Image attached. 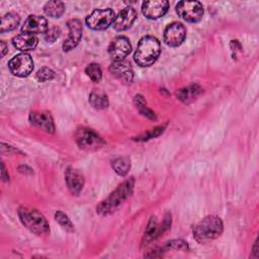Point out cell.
<instances>
[{
  "instance_id": "1",
  "label": "cell",
  "mask_w": 259,
  "mask_h": 259,
  "mask_svg": "<svg viewBox=\"0 0 259 259\" xmlns=\"http://www.w3.org/2000/svg\"><path fill=\"white\" fill-rule=\"evenodd\" d=\"M160 53L161 47L159 40L152 35H146L139 41L134 59L141 67H149L156 62Z\"/></svg>"
},
{
  "instance_id": "2",
  "label": "cell",
  "mask_w": 259,
  "mask_h": 259,
  "mask_svg": "<svg viewBox=\"0 0 259 259\" xmlns=\"http://www.w3.org/2000/svg\"><path fill=\"white\" fill-rule=\"evenodd\" d=\"M223 233V222L217 215H207L193 227V237L200 243L214 240Z\"/></svg>"
},
{
  "instance_id": "3",
  "label": "cell",
  "mask_w": 259,
  "mask_h": 259,
  "mask_svg": "<svg viewBox=\"0 0 259 259\" xmlns=\"http://www.w3.org/2000/svg\"><path fill=\"white\" fill-rule=\"evenodd\" d=\"M134 178H130L122 182L118 187L110 193V195L97 206V212L100 214H107L114 211L132 193L134 188Z\"/></svg>"
},
{
  "instance_id": "4",
  "label": "cell",
  "mask_w": 259,
  "mask_h": 259,
  "mask_svg": "<svg viewBox=\"0 0 259 259\" xmlns=\"http://www.w3.org/2000/svg\"><path fill=\"white\" fill-rule=\"evenodd\" d=\"M18 215L24 227L35 235H46L50 232L48 221L37 209L21 206L18 209Z\"/></svg>"
},
{
  "instance_id": "5",
  "label": "cell",
  "mask_w": 259,
  "mask_h": 259,
  "mask_svg": "<svg viewBox=\"0 0 259 259\" xmlns=\"http://www.w3.org/2000/svg\"><path fill=\"white\" fill-rule=\"evenodd\" d=\"M75 140L78 146L86 151H95L105 145L103 139L88 127H79L75 134Z\"/></svg>"
},
{
  "instance_id": "6",
  "label": "cell",
  "mask_w": 259,
  "mask_h": 259,
  "mask_svg": "<svg viewBox=\"0 0 259 259\" xmlns=\"http://www.w3.org/2000/svg\"><path fill=\"white\" fill-rule=\"evenodd\" d=\"M115 19V13L112 9H96L86 17V24L94 30H104L108 28Z\"/></svg>"
},
{
  "instance_id": "7",
  "label": "cell",
  "mask_w": 259,
  "mask_h": 259,
  "mask_svg": "<svg viewBox=\"0 0 259 259\" xmlns=\"http://www.w3.org/2000/svg\"><path fill=\"white\" fill-rule=\"evenodd\" d=\"M176 12L188 22H198L203 16V7L198 1H180L176 5Z\"/></svg>"
},
{
  "instance_id": "8",
  "label": "cell",
  "mask_w": 259,
  "mask_h": 259,
  "mask_svg": "<svg viewBox=\"0 0 259 259\" xmlns=\"http://www.w3.org/2000/svg\"><path fill=\"white\" fill-rule=\"evenodd\" d=\"M8 67L13 75L17 77H26L33 70V61L27 53H20L9 61Z\"/></svg>"
},
{
  "instance_id": "9",
  "label": "cell",
  "mask_w": 259,
  "mask_h": 259,
  "mask_svg": "<svg viewBox=\"0 0 259 259\" xmlns=\"http://www.w3.org/2000/svg\"><path fill=\"white\" fill-rule=\"evenodd\" d=\"M186 36V28L180 22H172L168 24L164 30L163 39L169 47L180 46Z\"/></svg>"
},
{
  "instance_id": "10",
  "label": "cell",
  "mask_w": 259,
  "mask_h": 259,
  "mask_svg": "<svg viewBox=\"0 0 259 259\" xmlns=\"http://www.w3.org/2000/svg\"><path fill=\"white\" fill-rule=\"evenodd\" d=\"M130 40L122 35L116 36L108 47V54L113 61H122L131 53Z\"/></svg>"
},
{
  "instance_id": "11",
  "label": "cell",
  "mask_w": 259,
  "mask_h": 259,
  "mask_svg": "<svg viewBox=\"0 0 259 259\" xmlns=\"http://www.w3.org/2000/svg\"><path fill=\"white\" fill-rule=\"evenodd\" d=\"M170 224H171V219L169 218V215L165 218V220L162 224H158L156 218H152L147 227V230L145 232L142 244L148 245L153 240H156L158 237H160L164 233L165 230H167L169 228Z\"/></svg>"
},
{
  "instance_id": "12",
  "label": "cell",
  "mask_w": 259,
  "mask_h": 259,
  "mask_svg": "<svg viewBox=\"0 0 259 259\" xmlns=\"http://www.w3.org/2000/svg\"><path fill=\"white\" fill-rule=\"evenodd\" d=\"M69 28V34L63 44V50L65 52L71 51L81 40L82 37V23L79 19H70L67 22Z\"/></svg>"
},
{
  "instance_id": "13",
  "label": "cell",
  "mask_w": 259,
  "mask_h": 259,
  "mask_svg": "<svg viewBox=\"0 0 259 259\" xmlns=\"http://www.w3.org/2000/svg\"><path fill=\"white\" fill-rule=\"evenodd\" d=\"M169 8V2L165 0L146 1L142 4L143 14L150 19H157L166 14Z\"/></svg>"
},
{
  "instance_id": "14",
  "label": "cell",
  "mask_w": 259,
  "mask_h": 259,
  "mask_svg": "<svg viewBox=\"0 0 259 259\" xmlns=\"http://www.w3.org/2000/svg\"><path fill=\"white\" fill-rule=\"evenodd\" d=\"M137 18V11L132 6L124 7L121 11H119L118 15L115 16V19L112 23L113 28L117 31H122L128 29L134 21Z\"/></svg>"
},
{
  "instance_id": "15",
  "label": "cell",
  "mask_w": 259,
  "mask_h": 259,
  "mask_svg": "<svg viewBox=\"0 0 259 259\" xmlns=\"http://www.w3.org/2000/svg\"><path fill=\"white\" fill-rule=\"evenodd\" d=\"M30 122L44 132L53 134L55 132V124L52 114L49 111H33L29 114Z\"/></svg>"
},
{
  "instance_id": "16",
  "label": "cell",
  "mask_w": 259,
  "mask_h": 259,
  "mask_svg": "<svg viewBox=\"0 0 259 259\" xmlns=\"http://www.w3.org/2000/svg\"><path fill=\"white\" fill-rule=\"evenodd\" d=\"M21 30L26 33H46L48 31V20L39 15H29L22 24Z\"/></svg>"
},
{
  "instance_id": "17",
  "label": "cell",
  "mask_w": 259,
  "mask_h": 259,
  "mask_svg": "<svg viewBox=\"0 0 259 259\" xmlns=\"http://www.w3.org/2000/svg\"><path fill=\"white\" fill-rule=\"evenodd\" d=\"M109 71L119 80L131 83L134 79V71L130 63L126 61H113L109 67Z\"/></svg>"
},
{
  "instance_id": "18",
  "label": "cell",
  "mask_w": 259,
  "mask_h": 259,
  "mask_svg": "<svg viewBox=\"0 0 259 259\" xmlns=\"http://www.w3.org/2000/svg\"><path fill=\"white\" fill-rule=\"evenodd\" d=\"M65 179L70 192L74 195H78L84 185V177L82 173L78 169L69 167L66 170Z\"/></svg>"
},
{
  "instance_id": "19",
  "label": "cell",
  "mask_w": 259,
  "mask_h": 259,
  "mask_svg": "<svg viewBox=\"0 0 259 259\" xmlns=\"http://www.w3.org/2000/svg\"><path fill=\"white\" fill-rule=\"evenodd\" d=\"M12 44L17 50L23 51L25 53L26 51H31L35 49L37 45V38L33 34L22 32L13 37Z\"/></svg>"
},
{
  "instance_id": "20",
  "label": "cell",
  "mask_w": 259,
  "mask_h": 259,
  "mask_svg": "<svg viewBox=\"0 0 259 259\" xmlns=\"http://www.w3.org/2000/svg\"><path fill=\"white\" fill-rule=\"evenodd\" d=\"M201 92V88L197 85H190L188 87L181 88L176 92L177 98L182 102H189L194 99Z\"/></svg>"
},
{
  "instance_id": "21",
  "label": "cell",
  "mask_w": 259,
  "mask_h": 259,
  "mask_svg": "<svg viewBox=\"0 0 259 259\" xmlns=\"http://www.w3.org/2000/svg\"><path fill=\"white\" fill-rule=\"evenodd\" d=\"M19 21H20V18L18 16V14L14 13V12L6 13L1 18L0 31L5 32V31H9V30H12V29L16 28L17 25L19 24Z\"/></svg>"
},
{
  "instance_id": "22",
  "label": "cell",
  "mask_w": 259,
  "mask_h": 259,
  "mask_svg": "<svg viewBox=\"0 0 259 259\" xmlns=\"http://www.w3.org/2000/svg\"><path fill=\"white\" fill-rule=\"evenodd\" d=\"M44 11L50 17L58 18L65 12V5L61 1H49L44 6Z\"/></svg>"
},
{
  "instance_id": "23",
  "label": "cell",
  "mask_w": 259,
  "mask_h": 259,
  "mask_svg": "<svg viewBox=\"0 0 259 259\" xmlns=\"http://www.w3.org/2000/svg\"><path fill=\"white\" fill-rule=\"evenodd\" d=\"M89 102L96 109H104L108 106L107 95L102 91H92L89 95Z\"/></svg>"
},
{
  "instance_id": "24",
  "label": "cell",
  "mask_w": 259,
  "mask_h": 259,
  "mask_svg": "<svg viewBox=\"0 0 259 259\" xmlns=\"http://www.w3.org/2000/svg\"><path fill=\"white\" fill-rule=\"evenodd\" d=\"M112 167L118 175L124 176L131 168V162L125 157H119L112 162Z\"/></svg>"
},
{
  "instance_id": "25",
  "label": "cell",
  "mask_w": 259,
  "mask_h": 259,
  "mask_svg": "<svg viewBox=\"0 0 259 259\" xmlns=\"http://www.w3.org/2000/svg\"><path fill=\"white\" fill-rule=\"evenodd\" d=\"M85 73L86 75L94 82H99L101 77H102V72L98 64L96 63H91L85 68Z\"/></svg>"
},
{
  "instance_id": "26",
  "label": "cell",
  "mask_w": 259,
  "mask_h": 259,
  "mask_svg": "<svg viewBox=\"0 0 259 259\" xmlns=\"http://www.w3.org/2000/svg\"><path fill=\"white\" fill-rule=\"evenodd\" d=\"M135 102H136L137 107L140 109V111H141L142 114H144V115H146V116H148V117H150V118H153V119L156 118L154 112H153L152 110H150V109L146 106V101H145V99L143 98V96H141V95H136V97H135Z\"/></svg>"
},
{
  "instance_id": "27",
  "label": "cell",
  "mask_w": 259,
  "mask_h": 259,
  "mask_svg": "<svg viewBox=\"0 0 259 259\" xmlns=\"http://www.w3.org/2000/svg\"><path fill=\"white\" fill-rule=\"evenodd\" d=\"M55 219L56 221L63 227L65 228L66 230L72 232L74 230V227H73V224L71 223L70 219L67 217V214H65L63 211H60L58 210L56 213H55Z\"/></svg>"
},
{
  "instance_id": "28",
  "label": "cell",
  "mask_w": 259,
  "mask_h": 259,
  "mask_svg": "<svg viewBox=\"0 0 259 259\" xmlns=\"http://www.w3.org/2000/svg\"><path fill=\"white\" fill-rule=\"evenodd\" d=\"M55 76V73L53 70H51L50 68H47V67H44L41 69H39L37 72H36V75H35V78L39 81V82H46V81H49V80H52Z\"/></svg>"
},
{
  "instance_id": "29",
  "label": "cell",
  "mask_w": 259,
  "mask_h": 259,
  "mask_svg": "<svg viewBox=\"0 0 259 259\" xmlns=\"http://www.w3.org/2000/svg\"><path fill=\"white\" fill-rule=\"evenodd\" d=\"M60 28L59 27H52L49 28L48 31L45 33V39L47 42H54L60 35Z\"/></svg>"
},
{
  "instance_id": "30",
  "label": "cell",
  "mask_w": 259,
  "mask_h": 259,
  "mask_svg": "<svg viewBox=\"0 0 259 259\" xmlns=\"http://www.w3.org/2000/svg\"><path fill=\"white\" fill-rule=\"evenodd\" d=\"M1 49H2L1 56H2V57H4V55H5L6 51H7V46H6V44H5L3 40H1Z\"/></svg>"
},
{
  "instance_id": "31",
  "label": "cell",
  "mask_w": 259,
  "mask_h": 259,
  "mask_svg": "<svg viewBox=\"0 0 259 259\" xmlns=\"http://www.w3.org/2000/svg\"><path fill=\"white\" fill-rule=\"evenodd\" d=\"M5 174H6V169H5L4 164L2 163V178H3V180H4V181H7V180H8V178L5 176Z\"/></svg>"
}]
</instances>
